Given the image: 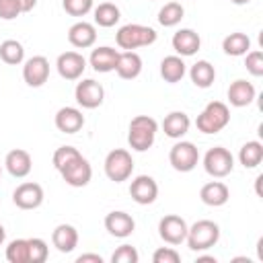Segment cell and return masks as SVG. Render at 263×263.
Returning <instances> with one entry per match:
<instances>
[{"label":"cell","instance_id":"1","mask_svg":"<svg viewBox=\"0 0 263 263\" xmlns=\"http://www.w3.org/2000/svg\"><path fill=\"white\" fill-rule=\"evenodd\" d=\"M158 132V123L154 117L150 115H136L129 121V134H127V142L136 152H146L148 148H152L154 138Z\"/></svg>","mask_w":263,"mask_h":263},{"label":"cell","instance_id":"2","mask_svg":"<svg viewBox=\"0 0 263 263\" xmlns=\"http://www.w3.org/2000/svg\"><path fill=\"white\" fill-rule=\"evenodd\" d=\"M115 41L121 49L125 51H134L138 47H146V45H152L156 41V31L152 27H146V25H138V23H127L123 27H119L117 35H115Z\"/></svg>","mask_w":263,"mask_h":263},{"label":"cell","instance_id":"3","mask_svg":"<svg viewBox=\"0 0 263 263\" xmlns=\"http://www.w3.org/2000/svg\"><path fill=\"white\" fill-rule=\"evenodd\" d=\"M228 121H230L228 105L222 103V101H212L197 115L195 125H197V129L201 134H218L228 125Z\"/></svg>","mask_w":263,"mask_h":263},{"label":"cell","instance_id":"4","mask_svg":"<svg viewBox=\"0 0 263 263\" xmlns=\"http://www.w3.org/2000/svg\"><path fill=\"white\" fill-rule=\"evenodd\" d=\"M187 247L191 251H208L220 240V226L212 220H197L187 230Z\"/></svg>","mask_w":263,"mask_h":263},{"label":"cell","instance_id":"5","mask_svg":"<svg viewBox=\"0 0 263 263\" xmlns=\"http://www.w3.org/2000/svg\"><path fill=\"white\" fill-rule=\"evenodd\" d=\"M132 173H134V158L127 150L115 148L105 156V175L111 181H115V183L127 181L132 177Z\"/></svg>","mask_w":263,"mask_h":263},{"label":"cell","instance_id":"6","mask_svg":"<svg viewBox=\"0 0 263 263\" xmlns=\"http://www.w3.org/2000/svg\"><path fill=\"white\" fill-rule=\"evenodd\" d=\"M203 168L214 179L228 177L232 173V168H234V156L224 146H214L203 156Z\"/></svg>","mask_w":263,"mask_h":263},{"label":"cell","instance_id":"7","mask_svg":"<svg viewBox=\"0 0 263 263\" xmlns=\"http://www.w3.org/2000/svg\"><path fill=\"white\" fill-rule=\"evenodd\" d=\"M168 162L179 173H189L199 162V152L193 142H177L168 152Z\"/></svg>","mask_w":263,"mask_h":263},{"label":"cell","instance_id":"8","mask_svg":"<svg viewBox=\"0 0 263 263\" xmlns=\"http://www.w3.org/2000/svg\"><path fill=\"white\" fill-rule=\"evenodd\" d=\"M60 175L70 187H84L92 179V166L82 154H78L76 158H72L68 164L60 168Z\"/></svg>","mask_w":263,"mask_h":263},{"label":"cell","instance_id":"9","mask_svg":"<svg viewBox=\"0 0 263 263\" xmlns=\"http://www.w3.org/2000/svg\"><path fill=\"white\" fill-rule=\"evenodd\" d=\"M74 99L82 109H97L105 99V88L92 78H84L74 88Z\"/></svg>","mask_w":263,"mask_h":263},{"label":"cell","instance_id":"10","mask_svg":"<svg viewBox=\"0 0 263 263\" xmlns=\"http://www.w3.org/2000/svg\"><path fill=\"white\" fill-rule=\"evenodd\" d=\"M187 230H189L187 222H185L181 216H177V214H168V216H164V218L158 222V234H160V238H162L164 242L173 245V247L185 242Z\"/></svg>","mask_w":263,"mask_h":263},{"label":"cell","instance_id":"11","mask_svg":"<svg viewBox=\"0 0 263 263\" xmlns=\"http://www.w3.org/2000/svg\"><path fill=\"white\" fill-rule=\"evenodd\" d=\"M43 197H45L43 187L39 183H33V181L21 183L12 193V201L21 210H37L43 203Z\"/></svg>","mask_w":263,"mask_h":263},{"label":"cell","instance_id":"12","mask_svg":"<svg viewBox=\"0 0 263 263\" xmlns=\"http://www.w3.org/2000/svg\"><path fill=\"white\" fill-rule=\"evenodd\" d=\"M55 68H58V74L64 80H78L82 76L84 68H86V60L78 51H64V53L58 55Z\"/></svg>","mask_w":263,"mask_h":263},{"label":"cell","instance_id":"13","mask_svg":"<svg viewBox=\"0 0 263 263\" xmlns=\"http://www.w3.org/2000/svg\"><path fill=\"white\" fill-rule=\"evenodd\" d=\"M23 78L29 86H43L49 78V62L45 55H33L23 66Z\"/></svg>","mask_w":263,"mask_h":263},{"label":"cell","instance_id":"14","mask_svg":"<svg viewBox=\"0 0 263 263\" xmlns=\"http://www.w3.org/2000/svg\"><path fill=\"white\" fill-rule=\"evenodd\" d=\"M129 195L136 203L148 205L158 197V185L150 175H138L129 185Z\"/></svg>","mask_w":263,"mask_h":263},{"label":"cell","instance_id":"15","mask_svg":"<svg viewBox=\"0 0 263 263\" xmlns=\"http://www.w3.org/2000/svg\"><path fill=\"white\" fill-rule=\"evenodd\" d=\"M105 228L115 238H127L134 232L136 222L127 212H109L105 216Z\"/></svg>","mask_w":263,"mask_h":263},{"label":"cell","instance_id":"16","mask_svg":"<svg viewBox=\"0 0 263 263\" xmlns=\"http://www.w3.org/2000/svg\"><path fill=\"white\" fill-rule=\"evenodd\" d=\"M173 49L181 55V58H189V55H195L201 47V39L199 35L193 31V29H179L175 35H173Z\"/></svg>","mask_w":263,"mask_h":263},{"label":"cell","instance_id":"17","mask_svg":"<svg viewBox=\"0 0 263 263\" xmlns=\"http://www.w3.org/2000/svg\"><path fill=\"white\" fill-rule=\"evenodd\" d=\"M4 166H6V171H8L12 177L23 179V177H27V175L31 173V168H33V160H31V154H29L27 150H23V148H14V150H10V152L6 154V158H4Z\"/></svg>","mask_w":263,"mask_h":263},{"label":"cell","instance_id":"18","mask_svg":"<svg viewBox=\"0 0 263 263\" xmlns=\"http://www.w3.org/2000/svg\"><path fill=\"white\" fill-rule=\"evenodd\" d=\"M68 41L78 47V49H86V47H92L95 41H97V29L95 25L86 23V21H78L74 23L70 29H68Z\"/></svg>","mask_w":263,"mask_h":263},{"label":"cell","instance_id":"19","mask_svg":"<svg viewBox=\"0 0 263 263\" xmlns=\"http://www.w3.org/2000/svg\"><path fill=\"white\" fill-rule=\"evenodd\" d=\"M84 125V115L76 107H62L55 113V127L64 134H76Z\"/></svg>","mask_w":263,"mask_h":263},{"label":"cell","instance_id":"20","mask_svg":"<svg viewBox=\"0 0 263 263\" xmlns=\"http://www.w3.org/2000/svg\"><path fill=\"white\" fill-rule=\"evenodd\" d=\"M117 58H119V51H117V49H113V47H109V45H103V47L92 49L88 62H90V66H92L95 72L107 74V72H113V70H115Z\"/></svg>","mask_w":263,"mask_h":263},{"label":"cell","instance_id":"21","mask_svg":"<svg viewBox=\"0 0 263 263\" xmlns=\"http://www.w3.org/2000/svg\"><path fill=\"white\" fill-rule=\"evenodd\" d=\"M115 72L123 80L138 78L140 72H142V58L136 51H119V58H117V64H115Z\"/></svg>","mask_w":263,"mask_h":263},{"label":"cell","instance_id":"22","mask_svg":"<svg viewBox=\"0 0 263 263\" xmlns=\"http://www.w3.org/2000/svg\"><path fill=\"white\" fill-rule=\"evenodd\" d=\"M51 242L60 253H72L78 245V230L72 224H58L51 232Z\"/></svg>","mask_w":263,"mask_h":263},{"label":"cell","instance_id":"23","mask_svg":"<svg viewBox=\"0 0 263 263\" xmlns=\"http://www.w3.org/2000/svg\"><path fill=\"white\" fill-rule=\"evenodd\" d=\"M255 95H257L255 86L251 82L242 80V78L234 80L228 86V101H230L232 107H247V105H251L255 101Z\"/></svg>","mask_w":263,"mask_h":263},{"label":"cell","instance_id":"24","mask_svg":"<svg viewBox=\"0 0 263 263\" xmlns=\"http://www.w3.org/2000/svg\"><path fill=\"white\" fill-rule=\"evenodd\" d=\"M199 197H201V201H203L205 205L220 208V205H224V203L228 201L230 189H228L222 181H210V183H205V185L201 187Z\"/></svg>","mask_w":263,"mask_h":263},{"label":"cell","instance_id":"25","mask_svg":"<svg viewBox=\"0 0 263 263\" xmlns=\"http://www.w3.org/2000/svg\"><path fill=\"white\" fill-rule=\"evenodd\" d=\"M189 125H191V119H189V115L183 113V111H171V113L164 117V121H162L164 134H166L168 138H173V140L183 138V136L189 132Z\"/></svg>","mask_w":263,"mask_h":263},{"label":"cell","instance_id":"26","mask_svg":"<svg viewBox=\"0 0 263 263\" xmlns=\"http://www.w3.org/2000/svg\"><path fill=\"white\" fill-rule=\"evenodd\" d=\"M189 76H191V82L197 88H210L214 84V80H216V70L208 60H199V62H195L191 66Z\"/></svg>","mask_w":263,"mask_h":263},{"label":"cell","instance_id":"27","mask_svg":"<svg viewBox=\"0 0 263 263\" xmlns=\"http://www.w3.org/2000/svg\"><path fill=\"white\" fill-rule=\"evenodd\" d=\"M187 68H185V62L181 55H166L162 62H160V76L164 78V82H179L183 76H185Z\"/></svg>","mask_w":263,"mask_h":263},{"label":"cell","instance_id":"28","mask_svg":"<svg viewBox=\"0 0 263 263\" xmlns=\"http://www.w3.org/2000/svg\"><path fill=\"white\" fill-rule=\"evenodd\" d=\"M222 49H224L226 55H232V58L245 55V53L251 49V39H249V35H245V33H230V35L224 37Z\"/></svg>","mask_w":263,"mask_h":263},{"label":"cell","instance_id":"29","mask_svg":"<svg viewBox=\"0 0 263 263\" xmlns=\"http://www.w3.org/2000/svg\"><path fill=\"white\" fill-rule=\"evenodd\" d=\"M238 160L245 168H255L261 164L263 160V144L259 140H251L247 144H242L240 152H238Z\"/></svg>","mask_w":263,"mask_h":263},{"label":"cell","instance_id":"30","mask_svg":"<svg viewBox=\"0 0 263 263\" xmlns=\"http://www.w3.org/2000/svg\"><path fill=\"white\" fill-rule=\"evenodd\" d=\"M119 18H121V12H119V8H117L113 2H103V4H99V6L95 8V23H97L99 27L109 29V27L117 25Z\"/></svg>","mask_w":263,"mask_h":263},{"label":"cell","instance_id":"31","mask_svg":"<svg viewBox=\"0 0 263 263\" xmlns=\"http://www.w3.org/2000/svg\"><path fill=\"white\" fill-rule=\"evenodd\" d=\"M0 60L8 66H16L25 60V49L16 39H6L0 43Z\"/></svg>","mask_w":263,"mask_h":263},{"label":"cell","instance_id":"32","mask_svg":"<svg viewBox=\"0 0 263 263\" xmlns=\"http://www.w3.org/2000/svg\"><path fill=\"white\" fill-rule=\"evenodd\" d=\"M185 14V8L179 4V2H166L160 10H158V23L162 27H175L181 23Z\"/></svg>","mask_w":263,"mask_h":263},{"label":"cell","instance_id":"33","mask_svg":"<svg viewBox=\"0 0 263 263\" xmlns=\"http://www.w3.org/2000/svg\"><path fill=\"white\" fill-rule=\"evenodd\" d=\"M6 261L8 263H29V240L14 238L6 247Z\"/></svg>","mask_w":263,"mask_h":263},{"label":"cell","instance_id":"34","mask_svg":"<svg viewBox=\"0 0 263 263\" xmlns=\"http://www.w3.org/2000/svg\"><path fill=\"white\" fill-rule=\"evenodd\" d=\"M29 240V263H45L49 249L43 238H27Z\"/></svg>","mask_w":263,"mask_h":263},{"label":"cell","instance_id":"35","mask_svg":"<svg viewBox=\"0 0 263 263\" xmlns=\"http://www.w3.org/2000/svg\"><path fill=\"white\" fill-rule=\"evenodd\" d=\"M62 6L70 16H84L92 10V0H62Z\"/></svg>","mask_w":263,"mask_h":263},{"label":"cell","instance_id":"36","mask_svg":"<svg viewBox=\"0 0 263 263\" xmlns=\"http://www.w3.org/2000/svg\"><path fill=\"white\" fill-rule=\"evenodd\" d=\"M111 261L113 263H138L140 261V255H138V251L132 245H121V247H117L113 251Z\"/></svg>","mask_w":263,"mask_h":263},{"label":"cell","instance_id":"37","mask_svg":"<svg viewBox=\"0 0 263 263\" xmlns=\"http://www.w3.org/2000/svg\"><path fill=\"white\" fill-rule=\"evenodd\" d=\"M247 60H245V66H247V72L253 74V76H263V51L259 49H253V51H247L245 53Z\"/></svg>","mask_w":263,"mask_h":263},{"label":"cell","instance_id":"38","mask_svg":"<svg viewBox=\"0 0 263 263\" xmlns=\"http://www.w3.org/2000/svg\"><path fill=\"white\" fill-rule=\"evenodd\" d=\"M80 152L74 148V146H60L55 152H53V166L60 171L64 164H68L72 158H76Z\"/></svg>","mask_w":263,"mask_h":263},{"label":"cell","instance_id":"39","mask_svg":"<svg viewBox=\"0 0 263 263\" xmlns=\"http://www.w3.org/2000/svg\"><path fill=\"white\" fill-rule=\"evenodd\" d=\"M152 261L154 263H179L181 261V255L173 247H160V249L154 251Z\"/></svg>","mask_w":263,"mask_h":263},{"label":"cell","instance_id":"40","mask_svg":"<svg viewBox=\"0 0 263 263\" xmlns=\"http://www.w3.org/2000/svg\"><path fill=\"white\" fill-rule=\"evenodd\" d=\"M21 4L18 0H0V18L4 21H12L21 14Z\"/></svg>","mask_w":263,"mask_h":263},{"label":"cell","instance_id":"41","mask_svg":"<svg viewBox=\"0 0 263 263\" xmlns=\"http://www.w3.org/2000/svg\"><path fill=\"white\" fill-rule=\"evenodd\" d=\"M76 263H103V257L101 255H95V253H84L76 259Z\"/></svg>","mask_w":263,"mask_h":263},{"label":"cell","instance_id":"42","mask_svg":"<svg viewBox=\"0 0 263 263\" xmlns=\"http://www.w3.org/2000/svg\"><path fill=\"white\" fill-rule=\"evenodd\" d=\"M18 4H21V10H23V12H29V10L35 8L37 0H18Z\"/></svg>","mask_w":263,"mask_h":263},{"label":"cell","instance_id":"43","mask_svg":"<svg viewBox=\"0 0 263 263\" xmlns=\"http://www.w3.org/2000/svg\"><path fill=\"white\" fill-rule=\"evenodd\" d=\"M4 238H6V230H4V226L0 224V245L4 242Z\"/></svg>","mask_w":263,"mask_h":263},{"label":"cell","instance_id":"44","mask_svg":"<svg viewBox=\"0 0 263 263\" xmlns=\"http://www.w3.org/2000/svg\"><path fill=\"white\" fill-rule=\"evenodd\" d=\"M199 261H212V263H216V257H197V263Z\"/></svg>","mask_w":263,"mask_h":263},{"label":"cell","instance_id":"45","mask_svg":"<svg viewBox=\"0 0 263 263\" xmlns=\"http://www.w3.org/2000/svg\"><path fill=\"white\" fill-rule=\"evenodd\" d=\"M232 4H238V6H242V4H249L251 0H230Z\"/></svg>","mask_w":263,"mask_h":263},{"label":"cell","instance_id":"46","mask_svg":"<svg viewBox=\"0 0 263 263\" xmlns=\"http://www.w3.org/2000/svg\"><path fill=\"white\" fill-rule=\"evenodd\" d=\"M0 175H2V164H0Z\"/></svg>","mask_w":263,"mask_h":263}]
</instances>
